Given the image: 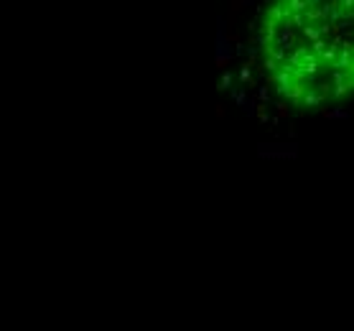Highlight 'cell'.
I'll return each mask as SVG.
<instances>
[{
	"label": "cell",
	"instance_id": "6da1fadb",
	"mask_svg": "<svg viewBox=\"0 0 354 331\" xmlns=\"http://www.w3.org/2000/svg\"><path fill=\"white\" fill-rule=\"evenodd\" d=\"M258 57L290 105L319 110L354 97V0H266Z\"/></svg>",
	"mask_w": 354,
	"mask_h": 331
}]
</instances>
